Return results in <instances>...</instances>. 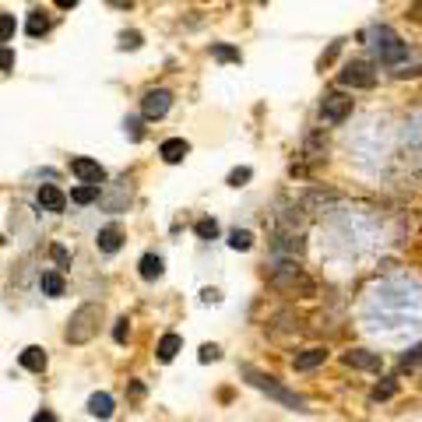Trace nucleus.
<instances>
[{"label": "nucleus", "mask_w": 422, "mask_h": 422, "mask_svg": "<svg viewBox=\"0 0 422 422\" xmlns=\"http://www.w3.org/2000/svg\"><path fill=\"white\" fill-rule=\"evenodd\" d=\"M239 377H243L250 387H257L260 394H268L271 401H278L282 408H292V412H310L306 398H299L296 391H289L285 384H278L271 373H260V369H253V366H239Z\"/></svg>", "instance_id": "obj_1"}, {"label": "nucleus", "mask_w": 422, "mask_h": 422, "mask_svg": "<svg viewBox=\"0 0 422 422\" xmlns=\"http://www.w3.org/2000/svg\"><path fill=\"white\" fill-rule=\"evenodd\" d=\"M366 39H369V49H373V57H377L380 64H387V67L405 64L408 42H401V35H398L391 25H373V28L366 32Z\"/></svg>", "instance_id": "obj_2"}, {"label": "nucleus", "mask_w": 422, "mask_h": 422, "mask_svg": "<svg viewBox=\"0 0 422 422\" xmlns=\"http://www.w3.org/2000/svg\"><path fill=\"white\" fill-rule=\"evenodd\" d=\"M99 321H102V303H85L71 313V321L64 328V341L67 345H85L99 335Z\"/></svg>", "instance_id": "obj_3"}, {"label": "nucleus", "mask_w": 422, "mask_h": 422, "mask_svg": "<svg viewBox=\"0 0 422 422\" xmlns=\"http://www.w3.org/2000/svg\"><path fill=\"white\" fill-rule=\"evenodd\" d=\"M268 282L282 292H292V296H313V282L306 278V271L299 268L296 260H278L275 268L268 271Z\"/></svg>", "instance_id": "obj_4"}, {"label": "nucleus", "mask_w": 422, "mask_h": 422, "mask_svg": "<svg viewBox=\"0 0 422 422\" xmlns=\"http://www.w3.org/2000/svg\"><path fill=\"white\" fill-rule=\"evenodd\" d=\"M352 95H345V92H328L324 99H321V120L324 124H331V127H338V124H345L348 117H352Z\"/></svg>", "instance_id": "obj_5"}, {"label": "nucleus", "mask_w": 422, "mask_h": 422, "mask_svg": "<svg viewBox=\"0 0 422 422\" xmlns=\"http://www.w3.org/2000/svg\"><path fill=\"white\" fill-rule=\"evenodd\" d=\"M338 85L341 88H373L377 85V71H373V64H366V60H352V64H345L341 67V74H338Z\"/></svg>", "instance_id": "obj_6"}, {"label": "nucleus", "mask_w": 422, "mask_h": 422, "mask_svg": "<svg viewBox=\"0 0 422 422\" xmlns=\"http://www.w3.org/2000/svg\"><path fill=\"white\" fill-rule=\"evenodd\" d=\"M169 106H173V92L151 88V92H144V99H141V117H144V120H162V117L169 113Z\"/></svg>", "instance_id": "obj_7"}, {"label": "nucleus", "mask_w": 422, "mask_h": 422, "mask_svg": "<svg viewBox=\"0 0 422 422\" xmlns=\"http://www.w3.org/2000/svg\"><path fill=\"white\" fill-rule=\"evenodd\" d=\"M341 362L348 369H366V373H380V366H384L380 352H369V348H348L341 355Z\"/></svg>", "instance_id": "obj_8"}, {"label": "nucleus", "mask_w": 422, "mask_h": 422, "mask_svg": "<svg viewBox=\"0 0 422 422\" xmlns=\"http://www.w3.org/2000/svg\"><path fill=\"white\" fill-rule=\"evenodd\" d=\"M35 204H39V211L60 215V211L67 208V197H64V190H57L53 183H42V187H39V194H35Z\"/></svg>", "instance_id": "obj_9"}, {"label": "nucleus", "mask_w": 422, "mask_h": 422, "mask_svg": "<svg viewBox=\"0 0 422 422\" xmlns=\"http://www.w3.org/2000/svg\"><path fill=\"white\" fill-rule=\"evenodd\" d=\"M71 173H74L81 183H95V187L106 180V169L95 162V158H85V155H78L74 162H71Z\"/></svg>", "instance_id": "obj_10"}, {"label": "nucleus", "mask_w": 422, "mask_h": 422, "mask_svg": "<svg viewBox=\"0 0 422 422\" xmlns=\"http://www.w3.org/2000/svg\"><path fill=\"white\" fill-rule=\"evenodd\" d=\"M328 362V348L324 345H313V348H303L292 355V366L299 369V373H306V369H316V366H324Z\"/></svg>", "instance_id": "obj_11"}, {"label": "nucleus", "mask_w": 422, "mask_h": 422, "mask_svg": "<svg viewBox=\"0 0 422 422\" xmlns=\"http://www.w3.org/2000/svg\"><path fill=\"white\" fill-rule=\"evenodd\" d=\"M271 250L282 253V257H289V260H296V257L303 253V236H296V233H278L275 243H271Z\"/></svg>", "instance_id": "obj_12"}, {"label": "nucleus", "mask_w": 422, "mask_h": 422, "mask_svg": "<svg viewBox=\"0 0 422 422\" xmlns=\"http://www.w3.org/2000/svg\"><path fill=\"white\" fill-rule=\"evenodd\" d=\"M158 155H162V162L176 166V162H183V158L190 155V144H187L183 137H169V141H162V148H158Z\"/></svg>", "instance_id": "obj_13"}, {"label": "nucleus", "mask_w": 422, "mask_h": 422, "mask_svg": "<svg viewBox=\"0 0 422 422\" xmlns=\"http://www.w3.org/2000/svg\"><path fill=\"white\" fill-rule=\"evenodd\" d=\"M95 246H99L102 253H117V250L124 246V229H120V226H106V229H99Z\"/></svg>", "instance_id": "obj_14"}, {"label": "nucleus", "mask_w": 422, "mask_h": 422, "mask_svg": "<svg viewBox=\"0 0 422 422\" xmlns=\"http://www.w3.org/2000/svg\"><path fill=\"white\" fill-rule=\"evenodd\" d=\"M180 348H183V338L169 331V335H162V341H158L155 352H158V359H162V362H173V359L180 355Z\"/></svg>", "instance_id": "obj_15"}, {"label": "nucleus", "mask_w": 422, "mask_h": 422, "mask_svg": "<svg viewBox=\"0 0 422 422\" xmlns=\"http://www.w3.org/2000/svg\"><path fill=\"white\" fill-rule=\"evenodd\" d=\"M18 359H22V366L28 369V373H42V369H46V352L39 345H28Z\"/></svg>", "instance_id": "obj_16"}, {"label": "nucleus", "mask_w": 422, "mask_h": 422, "mask_svg": "<svg viewBox=\"0 0 422 422\" xmlns=\"http://www.w3.org/2000/svg\"><path fill=\"white\" fill-rule=\"evenodd\" d=\"M137 271H141V278H144V282L162 278V257H158V253H144V257H141V264H137Z\"/></svg>", "instance_id": "obj_17"}, {"label": "nucleus", "mask_w": 422, "mask_h": 422, "mask_svg": "<svg viewBox=\"0 0 422 422\" xmlns=\"http://www.w3.org/2000/svg\"><path fill=\"white\" fill-rule=\"evenodd\" d=\"M88 415H95V419H110V415H113V398L106 394V391L92 394V398H88Z\"/></svg>", "instance_id": "obj_18"}, {"label": "nucleus", "mask_w": 422, "mask_h": 422, "mask_svg": "<svg viewBox=\"0 0 422 422\" xmlns=\"http://www.w3.org/2000/svg\"><path fill=\"white\" fill-rule=\"evenodd\" d=\"M39 289L49 296V299H57V296H64V278L57 275V271H42V278H39Z\"/></svg>", "instance_id": "obj_19"}, {"label": "nucleus", "mask_w": 422, "mask_h": 422, "mask_svg": "<svg viewBox=\"0 0 422 422\" xmlns=\"http://www.w3.org/2000/svg\"><path fill=\"white\" fill-rule=\"evenodd\" d=\"M211 57H215L219 64H239V49L229 46V42H215L211 46Z\"/></svg>", "instance_id": "obj_20"}, {"label": "nucleus", "mask_w": 422, "mask_h": 422, "mask_svg": "<svg viewBox=\"0 0 422 422\" xmlns=\"http://www.w3.org/2000/svg\"><path fill=\"white\" fill-rule=\"evenodd\" d=\"M194 233H197V239L211 243V239H219V222H215V219H197Z\"/></svg>", "instance_id": "obj_21"}, {"label": "nucleus", "mask_w": 422, "mask_h": 422, "mask_svg": "<svg viewBox=\"0 0 422 422\" xmlns=\"http://www.w3.org/2000/svg\"><path fill=\"white\" fill-rule=\"evenodd\" d=\"M25 28H28V35H32V39H39V35H46V32H49V18H46L42 11H32Z\"/></svg>", "instance_id": "obj_22"}, {"label": "nucleus", "mask_w": 422, "mask_h": 422, "mask_svg": "<svg viewBox=\"0 0 422 422\" xmlns=\"http://www.w3.org/2000/svg\"><path fill=\"white\" fill-rule=\"evenodd\" d=\"M71 201L74 204H92V201H99V187L95 183H81V187L71 190Z\"/></svg>", "instance_id": "obj_23"}, {"label": "nucleus", "mask_w": 422, "mask_h": 422, "mask_svg": "<svg viewBox=\"0 0 422 422\" xmlns=\"http://www.w3.org/2000/svg\"><path fill=\"white\" fill-rule=\"evenodd\" d=\"M229 246L239 250V253H246V250L253 246V236H250L246 229H233V233H229Z\"/></svg>", "instance_id": "obj_24"}, {"label": "nucleus", "mask_w": 422, "mask_h": 422, "mask_svg": "<svg viewBox=\"0 0 422 422\" xmlns=\"http://www.w3.org/2000/svg\"><path fill=\"white\" fill-rule=\"evenodd\" d=\"M15 32H18L15 15H0V46H4V42H11V39H15Z\"/></svg>", "instance_id": "obj_25"}, {"label": "nucleus", "mask_w": 422, "mask_h": 422, "mask_svg": "<svg viewBox=\"0 0 422 422\" xmlns=\"http://www.w3.org/2000/svg\"><path fill=\"white\" fill-rule=\"evenodd\" d=\"M401 369H422V345H415V348H408L405 355H401Z\"/></svg>", "instance_id": "obj_26"}, {"label": "nucleus", "mask_w": 422, "mask_h": 422, "mask_svg": "<svg viewBox=\"0 0 422 422\" xmlns=\"http://www.w3.org/2000/svg\"><path fill=\"white\" fill-rule=\"evenodd\" d=\"M394 394H398V384H394V380H384V384L373 387V394H369V398H373V401H387V398H394Z\"/></svg>", "instance_id": "obj_27"}, {"label": "nucleus", "mask_w": 422, "mask_h": 422, "mask_svg": "<svg viewBox=\"0 0 422 422\" xmlns=\"http://www.w3.org/2000/svg\"><path fill=\"white\" fill-rule=\"evenodd\" d=\"M127 338H130V321H127V316H120V321L113 324V341H117V345H124Z\"/></svg>", "instance_id": "obj_28"}, {"label": "nucleus", "mask_w": 422, "mask_h": 422, "mask_svg": "<svg viewBox=\"0 0 422 422\" xmlns=\"http://www.w3.org/2000/svg\"><path fill=\"white\" fill-rule=\"evenodd\" d=\"M250 176H253V169L250 166H239V169L229 173V187H243V183H250Z\"/></svg>", "instance_id": "obj_29"}, {"label": "nucleus", "mask_w": 422, "mask_h": 422, "mask_svg": "<svg viewBox=\"0 0 422 422\" xmlns=\"http://www.w3.org/2000/svg\"><path fill=\"white\" fill-rule=\"evenodd\" d=\"M124 130H127V137H130V141H141V137H144V130H141V120H137V117H127V120H124Z\"/></svg>", "instance_id": "obj_30"}, {"label": "nucleus", "mask_w": 422, "mask_h": 422, "mask_svg": "<svg viewBox=\"0 0 422 422\" xmlns=\"http://www.w3.org/2000/svg\"><path fill=\"white\" fill-rule=\"evenodd\" d=\"M141 46V32H120V49H137Z\"/></svg>", "instance_id": "obj_31"}, {"label": "nucleus", "mask_w": 422, "mask_h": 422, "mask_svg": "<svg viewBox=\"0 0 422 422\" xmlns=\"http://www.w3.org/2000/svg\"><path fill=\"white\" fill-rule=\"evenodd\" d=\"M11 67H15V49L0 46V71H11Z\"/></svg>", "instance_id": "obj_32"}, {"label": "nucleus", "mask_w": 422, "mask_h": 422, "mask_svg": "<svg viewBox=\"0 0 422 422\" xmlns=\"http://www.w3.org/2000/svg\"><path fill=\"white\" fill-rule=\"evenodd\" d=\"M219 355H222V352H219V345H204V348H201V355H197V359H201V362H215V359H219Z\"/></svg>", "instance_id": "obj_33"}, {"label": "nucleus", "mask_w": 422, "mask_h": 422, "mask_svg": "<svg viewBox=\"0 0 422 422\" xmlns=\"http://www.w3.org/2000/svg\"><path fill=\"white\" fill-rule=\"evenodd\" d=\"M49 253H53V260H57V264H67V260H71V253H67L60 243H53V246H49Z\"/></svg>", "instance_id": "obj_34"}, {"label": "nucleus", "mask_w": 422, "mask_h": 422, "mask_svg": "<svg viewBox=\"0 0 422 422\" xmlns=\"http://www.w3.org/2000/svg\"><path fill=\"white\" fill-rule=\"evenodd\" d=\"M338 49H341V42H331V49H328L324 57H321V67H328V64H331V60L338 57Z\"/></svg>", "instance_id": "obj_35"}, {"label": "nucleus", "mask_w": 422, "mask_h": 422, "mask_svg": "<svg viewBox=\"0 0 422 422\" xmlns=\"http://www.w3.org/2000/svg\"><path fill=\"white\" fill-rule=\"evenodd\" d=\"M32 422H57V415H53L49 408H42V412H35V415H32Z\"/></svg>", "instance_id": "obj_36"}, {"label": "nucleus", "mask_w": 422, "mask_h": 422, "mask_svg": "<svg viewBox=\"0 0 422 422\" xmlns=\"http://www.w3.org/2000/svg\"><path fill=\"white\" fill-rule=\"evenodd\" d=\"M53 4H57V8H60V11H71V8H74V4H78V0H53Z\"/></svg>", "instance_id": "obj_37"}, {"label": "nucleus", "mask_w": 422, "mask_h": 422, "mask_svg": "<svg viewBox=\"0 0 422 422\" xmlns=\"http://www.w3.org/2000/svg\"><path fill=\"white\" fill-rule=\"evenodd\" d=\"M110 4H113V8H130L134 0H110Z\"/></svg>", "instance_id": "obj_38"}, {"label": "nucleus", "mask_w": 422, "mask_h": 422, "mask_svg": "<svg viewBox=\"0 0 422 422\" xmlns=\"http://www.w3.org/2000/svg\"><path fill=\"white\" fill-rule=\"evenodd\" d=\"M415 18H422V0H419V4H415V11H412Z\"/></svg>", "instance_id": "obj_39"}]
</instances>
